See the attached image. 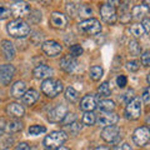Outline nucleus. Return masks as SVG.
I'll return each mask as SVG.
<instances>
[{
	"label": "nucleus",
	"instance_id": "f257e3e1",
	"mask_svg": "<svg viewBox=\"0 0 150 150\" xmlns=\"http://www.w3.org/2000/svg\"><path fill=\"white\" fill-rule=\"evenodd\" d=\"M6 29L13 38H25L30 33V26L21 19H15V20L10 21L8 24Z\"/></svg>",
	"mask_w": 150,
	"mask_h": 150
},
{
	"label": "nucleus",
	"instance_id": "f03ea898",
	"mask_svg": "<svg viewBox=\"0 0 150 150\" xmlns=\"http://www.w3.org/2000/svg\"><path fill=\"white\" fill-rule=\"evenodd\" d=\"M67 139H68V135L65 134L64 131H60V130L53 131V133H50L49 135L45 137L44 146L48 150H55V149L62 146V145L67 142Z\"/></svg>",
	"mask_w": 150,
	"mask_h": 150
},
{
	"label": "nucleus",
	"instance_id": "7ed1b4c3",
	"mask_svg": "<svg viewBox=\"0 0 150 150\" xmlns=\"http://www.w3.org/2000/svg\"><path fill=\"white\" fill-rule=\"evenodd\" d=\"M63 83L56 79H45L41 84V91H43L46 96L49 98H55L63 91Z\"/></svg>",
	"mask_w": 150,
	"mask_h": 150
},
{
	"label": "nucleus",
	"instance_id": "20e7f679",
	"mask_svg": "<svg viewBox=\"0 0 150 150\" xmlns=\"http://www.w3.org/2000/svg\"><path fill=\"white\" fill-rule=\"evenodd\" d=\"M79 30H80V33H83L84 35H96L101 31L100 21L96 20V19L89 18L79 24Z\"/></svg>",
	"mask_w": 150,
	"mask_h": 150
},
{
	"label": "nucleus",
	"instance_id": "39448f33",
	"mask_svg": "<svg viewBox=\"0 0 150 150\" xmlns=\"http://www.w3.org/2000/svg\"><path fill=\"white\" fill-rule=\"evenodd\" d=\"M142 115V100L139 98H134L130 100L125 108V116L129 120H137Z\"/></svg>",
	"mask_w": 150,
	"mask_h": 150
},
{
	"label": "nucleus",
	"instance_id": "423d86ee",
	"mask_svg": "<svg viewBox=\"0 0 150 150\" xmlns=\"http://www.w3.org/2000/svg\"><path fill=\"white\" fill-rule=\"evenodd\" d=\"M101 138L105 140L106 143L110 144H118L120 142V130L118 126L112 125V126H106V128L101 131Z\"/></svg>",
	"mask_w": 150,
	"mask_h": 150
},
{
	"label": "nucleus",
	"instance_id": "0eeeda50",
	"mask_svg": "<svg viewBox=\"0 0 150 150\" xmlns=\"http://www.w3.org/2000/svg\"><path fill=\"white\" fill-rule=\"evenodd\" d=\"M100 15L101 19L108 24H114L116 21V10L115 6L111 3H105L103 4L100 8Z\"/></svg>",
	"mask_w": 150,
	"mask_h": 150
},
{
	"label": "nucleus",
	"instance_id": "6e6552de",
	"mask_svg": "<svg viewBox=\"0 0 150 150\" xmlns=\"http://www.w3.org/2000/svg\"><path fill=\"white\" fill-rule=\"evenodd\" d=\"M149 139H150V131L146 126H140V128H138L133 134V140L138 146H144V145H146L149 143Z\"/></svg>",
	"mask_w": 150,
	"mask_h": 150
},
{
	"label": "nucleus",
	"instance_id": "1a4fd4ad",
	"mask_svg": "<svg viewBox=\"0 0 150 150\" xmlns=\"http://www.w3.org/2000/svg\"><path fill=\"white\" fill-rule=\"evenodd\" d=\"M10 13L13 14L14 16H16L20 19L21 16H25V15H29L31 9L30 6L28 5L26 3H23V1H18V3H14L10 5Z\"/></svg>",
	"mask_w": 150,
	"mask_h": 150
},
{
	"label": "nucleus",
	"instance_id": "9d476101",
	"mask_svg": "<svg viewBox=\"0 0 150 150\" xmlns=\"http://www.w3.org/2000/svg\"><path fill=\"white\" fill-rule=\"evenodd\" d=\"M14 74H15V68L11 64H5L3 67H0V83L4 85L10 84L13 80Z\"/></svg>",
	"mask_w": 150,
	"mask_h": 150
},
{
	"label": "nucleus",
	"instance_id": "9b49d317",
	"mask_svg": "<svg viewBox=\"0 0 150 150\" xmlns=\"http://www.w3.org/2000/svg\"><path fill=\"white\" fill-rule=\"evenodd\" d=\"M41 49L48 56H56L62 53V45L54 40H48L41 44Z\"/></svg>",
	"mask_w": 150,
	"mask_h": 150
},
{
	"label": "nucleus",
	"instance_id": "f8f14e48",
	"mask_svg": "<svg viewBox=\"0 0 150 150\" xmlns=\"http://www.w3.org/2000/svg\"><path fill=\"white\" fill-rule=\"evenodd\" d=\"M68 114V108L65 105H58L49 112V120L51 123H60Z\"/></svg>",
	"mask_w": 150,
	"mask_h": 150
},
{
	"label": "nucleus",
	"instance_id": "ddd939ff",
	"mask_svg": "<svg viewBox=\"0 0 150 150\" xmlns=\"http://www.w3.org/2000/svg\"><path fill=\"white\" fill-rule=\"evenodd\" d=\"M50 24L55 29H65L68 25V18L59 11H54L50 16Z\"/></svg>",
	"mask_w": 150,
	"mask_h": 150
},
{
	"label": "nucleus",
	"instance_id": "4468645a",
	"mask_svg": "<svg viewBox=\"0 0 150 150\" xmlns=\"http://www.w3.org/2000/svg\"><path fill=\"white\" fill-rule=\"evenodd\" d=\"M98 96H95L94 94H89L85 95L80 101V109L84 111H93L98 106Z\"/></svg>",
	"mask_w": 150,
	"mask_h": 150
},
{
	"label": "nucleus",
	"instance_id": "2eb2a0df",
	"mask_svg": "<svg viewBox=\"0 0 150 150\" xmlns=\"http://www.w3.org/2000/svg\"><path fill=\"white\" fill-rule=\"evenodd\" d=\"M98 124L100 126H112L115 125L116 123L119 121V116L114 114V112H104V114H101L99 116V119L96 120Z\"/></svg>",
	"mask_w": 150,
	"mask_h": 150
},
{
	"label": "nucleus",
	"instance_id": "dca6fc26",
	"mask_svg": "<svg viewBox=\"0 0 150 150\" xmlns=\"http://www.w3.org/2000/svg\"><path fill=\"white\" fill-rule=\"evenodd\" d=\"M76 65H78L76 59L73 58L71 55H65L60 60V68L67 73H73L75 68H76Z\"/></svg>",
	"mask_w": 150,
	"mask_h": 150
},
{
	"label": "nucleus",
	"instance_id": "f3484780",
	"mask_svg": "<svg viewBox=\"0 0 150 150\" xmlns=\"http://www.w3.org/2000/svg\"><path fill=\"white\" fill-rule=\"evenodd\" d=\"M53 69H51L50 67H48V65L45 64H41V65H38V67L34 69V71H33V74H34V76L36 79H49L51 75H53Z\"/></svg>",
	"mask_w": 150,
	"mask_h": 150
},
{
	"label": "nucleus",
	"instance_id": "a211bd4d",
	"mask_svg": "<svg viewBox=\"0 0 150 150\" xmlns=\"http://www.w3.org/2000/svg\"><path fill=\"white\" fill-rule=\"evenodd\" d=\"M6 111H8L9 115L14 116V118H21L25 112L24 108H23L20 104H18V103H10L6 108Z\"/></svg>",
	"mask_w": 150,
	"mask_h": 150
},
{
	"label": "nucleus",
	"instance_id": "6ab92c4d",
	"mask_svg": "<svg viewBox=\"0 0 150 150\" xmlns=\"http://www.w3.org/2000/svg\"><path fill=\"white\" fill-rule=\"evenodd\" d=\"M1 49H3V53H4L5 59L11 60V59L15 58V48H14V45L9 40H3L1 41Z\"/></svg>",
	"mask_w": 150,
	"mask_h": 150
},
{
	"label": "nucleus",
	"instance_id": "aec40b11",
	"mask_svg": "<svg viewBox=\"0 0 150 150\" xmlns=\"http://www.w3.org/2000/svg\"><path fill=\"white\" fill-rule=\"evenodd\" d=\"M26 91V84L24 81H16L11 86V95L14 98H23Z\"/></svg>",
	"mask_w": 150,
	"mask_h": 150
},
{
	"label": "nucleus",
	"instance_id": "412c9836",
	"mask_svg": "<svg viewBox=\"0 0 150 150\" xmlns=\"http://www.w3.org/2000/svg\"><path fill=\"white\" fill-rule=\"evenodd\" d=\"M39 99V94H38L36 90H34V89H30V90H26L25 94L23 95V101L25 103L26 105H33L35 104V101Z\"/></svg>",
	"mask_w": 150,
	"mask_h": 150
},
{
	"label": "nucleus",
	"instance_id": "4be33fe9",
	"mask_svg": "<svg viewBox=\"0 0 150 150\" xmlns=\"http://www.w3.org/2000/svg\"><path fill=\"white\" fill-rule=\"evenodd\" d=\"M148 10H149L148 3H144V4H142V5L134 6L133 15H134V18H137V19H142L144 15H146V14H148Z\"/></svg>",
	"mask_w": 150,
	"mask_h": 150
},
{
	"label": "nucleus",
	"instance_id": "5701e85b",
	"mask_svg": "<svg viewBox=\"0 0 150 150\" xmlns=\"http://www.w3.org/2000/svg\"><path fill=\"white\" fill-rule=\"evenodd\" d=\"M98 106L100 108L101 111L104 112H111L115 109V103L112 100H101L98 103Z\"/></svg>",
	"mask_w": 150,
	"mask_h": 150
},
{
	"label": "nucleus",
	"instance_id": "b1692460",
	"mask_svg": "<svg viewBox=\"0 0 150 150\" xmlns=\"http://www.w3.org/2000/svg\"><path fill=\"white\" fill-rule=\"evenodd\" d=\"M90 78H91V80L94 81H98V80H100V78L103 76V74H104V71H103V68L99 67V65H94V67L90 68Z\"/></svg>",
	"mask_w": 150,
	"mask_h": 150
},
{
	"label": "nucleus",
	"instance_id": "393cba45",
	"mask_svg": "<svg viewBox=\"0 0 150 150\" xmlns=\"http://www.w3.org/2000/svg\"><path fill=\"white\" fill-rule=\"evenodd\" d=\"M9 133H18L23 129V123L19 120H11L6 124V128H5Z\"/></svg>",
	"mask_w": 150,
	"mask_h": 150
},
{
	"label": "nucleus",
	"instance_id": "a878e982",
	"mask_svg": "<svg viewBox=\"0 0 150 150\" xmlns=\"http://www.w3.org/2000/svg\"><path fill=\"white\" fill-rule=\"evenodd\" d=\"M65 98H67V100L70 103H76L79 100V93L75 90L74 88L69 86L67 90H65Z\"/></svg>",
	"mask_w": 150,
	"mask_h": 150
},
{
	"label": "nucleus",
	"instance_id": "bb28decb",
	"mask_svg": "<svg viewBox=\"0 0 150 150\" xmlns=\"http://www.w3.org/2000/svg\"><path fill=\"white\" fill-rule=\"evenodd\" d=\"M95 123H96V118H95V115H94V112L93 111H86L83 116V124H85L88 126H91Z\"/></svg>",
	"mask_w": 150,
	"mask_h": 150
},
{
	"label": "nucleus",
	"instance_id": "cd10ccee",
	"mask_svg": "<svg viewBox=\"0 0 150 150\" xmlns=\"http://www.w3.org/2000/svg\"><path fill=\"white\" fill-rule=\"evenodd\" d=\"M129 51L133 55H139L142 53V46H140V44L137 40H131L129 43Z\"/></svg>",
	"mask_w": 150,
	"mask_h": 150
},
{
	"label": "nucleus",
	"instance_id": "c85d7f7f",
	"mask_svg": "<svg viewBox=\"0 0 150 150\" xmlns=\"http://www.w3.org/2000/svg\"><path fill=\"white\" fill-rule=\"evenodd\" d=\"M46 131V128L43 125H31L29 128V134L30 135H34V137H36V135H40Z\"/></svg>",
	"mask_w": 150,
	"mask_h": 150
},
{
	"label": "nucleus",
	"instance_id": "c756f323",
	"mask_svg": "<svg viewBox=\"0 0 150 150\" xmlns=\"http://www.w3.org/2000/svg\"><path fill=\"white\" fill-rule=\"evenodd\" d=\"M130 33L133 34L135 38H139V36H143L145 34V31L143 29V26L142 24H134V25H131L130 28Z\"/></svg>",
	"mask_w": 150,
	"mask_h": 150
},
{
	"label": "nucleus",
	"instance_id": "7c9ffc66",
	"mask_svg": "<svg viewBox=\"0 0 150 150\" xmlns=\"http://www.w3.org/2000/svg\"><path fill=\"white\" fill-rule=\"evenodd\" d=\"M98 91H99V95L100 96H104V98H106V96H109L110 95V86H109V83L108 81H104L101 84V85L99 86V89H98Z\"/></svg>",
	"mask_w": 150,
	"mask_h": 150
},
{
	"label": "nucleus",
	"instance_id": "2f4dec72",
	"mask_svg": "<svg viewBox=\"0 0 150 150\" xmlns=\"http://www.w3.org/2000/svg\"><path fill=\"white\" fill-rule=\"evenodd\" d=\"M78 11H79V15H80V16H89V15H91V14H93L91 8L88 6V5L79 6L78 8Z\"/></svg>",
	"mask_w": 150,
	"mask_h": 150
},
{
	"label": "nucleus",
	"instance_id": "473e14b6",
	"mask_svg": "<svg viewBox=\"0 0 150 150\" xmlns=\"http://www.w3.org/2000/svg\"><path fill=\"white\" fill-rule=\"evenodd\" d=\"M126 68H128L129 71H138V70L140 69V63L138 62V60H131V62H128L126 63Z\"/></svg>",
	"mask_w": 150,
	"mask_h": 150
},
{
	"label": "nucleus",
	"instance_id": "72a5a7b5",
	"mask_svg": "<svg viewBox=\"0 0 150 150\" xmlns=\"http://www.w3.org/2000/svg\"><path fill=\"white\" fill-rule=\"evenodd\" d=\"M70 53H71L73 58H76V56H80L83 54V48L79 44H75L70 48Z\"/></svg>",
	"mask_w": 150,
	"mask_h": 150
},
{
	"label": "nucleus",
	"instance_id": "f704fd0d",
	"mask_svg": "<svg viewBox=\"0 0 150 150\" xmlns=\"http://www.w3.org/2000/svg\"><path fill=\"white\" fill-rule=\"evenodd\" d=\"M75 120H76V115L73 114V112H70V114L65 115V118L63 119V123L65 125H71L73 123H75Z\"/></svg>",
	"mask_w": 150,
	"mask_h": 150
},
{
	"label": "nucleus",
	"instance_id": "c9c22d12",
	"mask_svg": "<svg viewBox=\"0 0 150 150\" xmlns=\"http://www.w3.org/2000/svg\"><path fill=\"white\" fill-rule=\"evenodd\" d=\"M10 9L4 6V5H0V20H3V19L8 18L9 15H10Z\"/></svg>",
	"mask_w": 150,
	"mask_h": 150
},
{
	"label": "nucleus",
	"instance_id": "e433bc0d",
	"mask_svg": "<svg viewBox=\"0 0 150 150\" xmlns=\"http://www.w3.org/2000/svg\"><path fill=\"white\" fill-rule=\"evenodd\" d=\"M142 64L144 67H149V64H150V53L149 51H145L142 55Z\"/></svg>",
	"mask_w": 150,
	"mask_h": 150
},
{
	"label": "nucleus",
	"instance_id": "4c0bfd02",
	"mask_svg": "<svg viewBox=\"0 0 150 150\" xmlns=\"http://www.w3.org/2000/svg\"><path fill=\"white\" fill-rule=\"evenodd\" d=\"M126 83H128V80H126L125 75H119L118 79H116V84H118L119 88H124L126 85Z\"/></svg>",
	"mask_w": 150,
	"mask_h": 150
},
{
	"label": "nucleus",
	"instance_id": "58836bf2",
	"mask_svg": "<svg viewBox=\"0 0 150 150\" xmlns=\"http://www.w3.org/2000/svg\"><path fill=\"white\" fill-rule=\"evenodd\" d=\"M133 99H134V90H128L123 96V100L126 103V104H128L130 100H133Z\"/></svg>",
	"mask_w": 150,
	"mask_h": 150
},
{
	"label": "nucleus",
	"instance_id": "ea45409f",
	"mask_svg": "<svg viewBox=\"0 0 150 150\" xmlns=\"http://www.w3.org/2000/svg\"><path fill=\"white\" fill-rule=\"evenodd\" d=\"M80 129H81V125H79L76 123H73L71 125H70V133H71L73 135H76L79 131H80Z\"/></svg>",
	"mask_w": 150,
	"mask_h": 150
},
{
	"label": "nucleus",
	"instance_id": "a19ab883",
	"mask_svg": "<svg viewBox=\"0 0 150 150\" xmlns=\"http://www.w3.org/2000/svg\"><path fill=\"white\" fill-rule=\"evenodd\" d=\"M30 149L31 148L28 143H20V144H18L16 148H15V150H30Z\"/></svg>",
	"mask_w": 150,
	"mask_h": 150
},
{
	"label": "nucleus",
	"instance_id": "79ce46f5",
	"mask_svg": "<svg viewBox=\"0 0 150 150\" xmlns=\"http://www.w3.org/2000/svg\"><path fill=\"white\" fill-rule=\"evenodd\" d=\"M142 98H143V101L145 103V104H149V101H150V99H149V88H145Z\"/></svg>",
	"mask_w": 150,
	"mask_h": 150
},
{
	"label": "nucleus",
	"instance_id": "37998d69",
	"mask_svg": "<svg viewBox=\"0 0 150 150\" xmlns=\"http://www.w3.org/2000/svg\"><path fill=\"white\" fill-rule=\"evenodd\" d=\"M142 26H143V29H144V31L146 33H149V30H150V28H149V19L148 18H145L144 20H143V24H142Z\"/></svg>",
	"mask_w": 150,
	"mask_h": 150
},
{
	"label": "nucleus",
	"instance_id": "c03bdc74",
	"mask_svg": "<svg viewBox=\"0 0 150 150\" xmlns=\"http://www.w3.org/2000/svg\"><path fill=\"white\" fill-rule=\"evenodd\" d=\"M5 128H6L5 120H4L3 118H0V135L4 134V131H5Z\"/></svg>",
	"mask_w": 150,
	"mask_h": 150
},
{
	"label": "nucleus",
	"instance_id": "a18cd8bd",
	"mask_svg": "<svg viewBox=\"0 0 150 150\" xmlns=\"http://www.w3.org/2000/svg\"><path fill=\"white\" fill-rule=\"evenodd\" d=\"M114 150H131V148H130L129 144L124 143V144H121V145H118V146H116Z\"/></svg>",
	"mask_w": 150,
	"mask_h": 150
},
{
	"label": "nucleus",
	"instance_id": "49530a36",
	"mask_svg": "<svg viewBox=\"0 0 150 150\" xmlns=\"http://www.w3.org/2000/svg\"><path fill=\"white\" fill-rule=\"evenodd\" d=\"M95 150H110L109 146H98Z\"/></svg>",
	"mask_w": 150,
	"mask_h": 150
},
{
	"label": "nucleus",
	"instance_id": "de8ad7c7",
	"mask_svg": "<svg viewBox=\"0 0 150 150\" xmlns=\"http://www.w3.org/2000/svg\"><path fill=\"white\" fill-rule=\"evenodd\" d=\"M55 150H69V149H68V148H65V146H60V148L55 149Z\"/></svg>",
	"mask_w": 150,
	"mask_h": 150
},
{
	"label": "nucleus",
	"instance_id": "09e8293b",
	"mask_svg": "<svg viewBox=\"0 0 150 150\" xmlns=\"http://www.w3.org/2000/svg\"><path fill=\"white\" fill-rule=\"evenodd\" d=\"M30 150H38V149H30Z\"/></svg>",
	"mask_w": 150,
	"mask_h": 150
}]
</instances>
